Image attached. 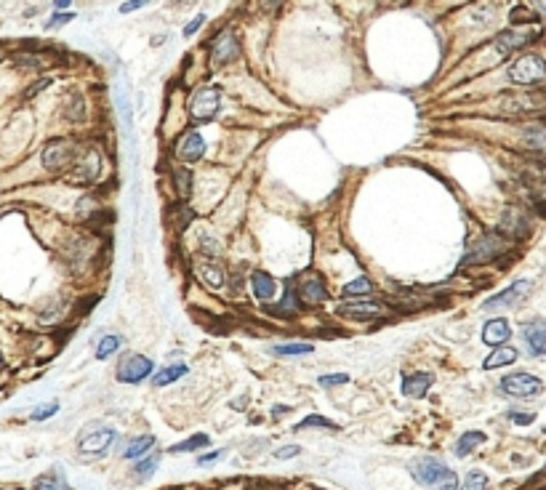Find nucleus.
I'll return each mask as SVG.
<instances>
[{
	"label": "nucleus",
	"mask_w": 546,
	"mask_h": 490,
	"mask_svg": "<svg viewBox=\"0 0 546 490\" xmlns=\"http://www.w3.org/2000/svg\"><path fill=\"white\" fill-rule=\"evenodd\" d=\"M411 471H413V477L421 482V485H429V488H432V485H435L437 480H443L450 469H448L445 464H440V461H435V459H421L411 466Z\"/></svg>",
	"instance_id": "obj_8"
},
{
	"label": "nucleus",
	"mask_w": 546,
	"mask_h": 490,
	"mask_svg": "<svg viewBox=\"0 0 546 490\" xmlns=\"http://www.w3.org/2000/svg\"><path fill=\"white\" fill-rule=\"evenodd\" d=\"M296 309H302V304L296 301L294 291H288V293H285V298H283V304L277 306V312H283V315H294Z\"/></svg>",
	"instance_id": "obj_34"
},
{
	"label": "nucleus",
	"mask_w": 546,
	"mask_h": 490,
	"mask_svg": "<svg viewBox=\"0 0 546 490\" xmlns=\"http://www.w3.org/2000/svg\"><path fill=\"white\" fill-rule=\"evenodd\" d=\"M307 427H328V429H336V424H334V421L323 419V416H309V419H304L302 424H299V429H307Z\"/></svg>",
	"instance_id": "obj_37"
},
{
	"label": "nucleus",
	"mask_w": 546,
	"mask_h": 490,
	"mask_svg": "<svg viewBox=\"0 0 546 490\" xmlns=\"http://www.w3.org/2000/svg\"><path fill=\"white\" fill-rule=\"evenodd\" d=\"M525 341L533 355H546V325H541V323L525 325Z\"/></svg>",
	"instance_id": "obj_19"
},
{
	"label": "nucleus",
	"mask_w": 546,
	"mask_h": 490,
	"mask_svg": "<svg viewBox=\"0 0 546 490\" xmlns=\"http://www.w3.org/2000/svg\"><path fill=\"white\" fill-rule=\"evenodd\" d=\"M349 376L346 373H331V376L320 378V387H339V384H346Z\"/></svg>",
	"instance_id": "obj_38"
},
{
	"label": "nucleus",
	"mask_w": 546,
	"mask_h": 490,
	"mask_svg": "<svg viewBox=\"0 0 546 490\" xmlns=\"http://www.w3.org/2000/svg\"><path fill=\"white\" fill-rule=\"evenodd\" d=\"M336 312L349 320H374V317L384 315V306L374 304V301H346V304H339Z\"/></svg>",
	"instance_id": "obj_10"
},
{
	"label": "nucleus",
	"mask_w": 546,
	"mask_h": 490,
	"mask_svg": "<svg viewBox=\"0 0 546 490\" xmlns=\"http://www.w3.org/2000/svg\"><path fill=\"white\" fill-rule=\"evenodd\" d=\"M432 490H458V480H455L453 471H448L443 480H437L435 485H432Z\"/></svg>",
	"instance_id": "obj_36"
},
{
	"label": "nucleus",
	"mask_w": 546,
	"mask_h": 490,
	"mask_svg": "<svg viewBox=\"0 0 546 490\" xmlns=\"http://www.w3.org/2000/svg\"><path fill=\"white\" fill-rule=\"evenodd\" d=\"M374 291V283L368 280V277H357V280H352V283H346L344 286V296H365V293H371Z\"/></svg>",
	"instance_id": "obj_27"
},
{
	"label": "nucleus",
	"mask_w": 546,
	"mask_h": 490,
	"mask_svg": "<svg viewBox=\"0 0 546 490\" xmlns=\"http://www.w3.org/2000/svg\"><path fill=\"white\" fill-rule=\"evenodd\" d=\"M219 456H222V450H213V453H208V456H200V459H197V464H200V466H208V464H213V461L219 459Z\"/></svg>",
	"instance_id": "obj_44"
},
{
	"label": "nucleus",
	"mask_w": 546,
	"mask_h": 490,
	"mask_svg": "<svg viewBox=\"0 0 546 490\" xmlns=\"http://www.w3.org/2000/svg\"><path fill=\"white\" fill-rule=\"evenodd\" d=\"M485 442V434L483 432H466L464 437L458 439V445H455V456H469L475 448H480Z\"/></svg>",
	"instance_id": "obj_23"
},
{
	"label": "nucleus",
	"mask_w": 546,
	"mask_h": 490,
	"mask_svg": "<svg viewBox=\"0 0 546 490\" xmlns=\"http://www.w3.org/2000/svg\"><path fill=\"white\" fill-rule=\"evenodd\" d=\"M299 296L307 304H323V301H328V291H325V283L317 275H304L299 280Z\"/></svg>",
	"instance_id": "obj_13"
},
{
	"label": "nucleus",
	"mask_w": 546,
	"mask_h": 490,
	"mask_svg": "<svg viewBox=\"0 0 546 490\" xmlns=\"http://www.w3.org/2000/svg\"><path fill=\"white\" fill-rule=\"evenodd\" d=\"M541 11H544V16H546V6H544V9H541Z\"/></svg>",
	"instance_id": "obj_46"
},
{
	"label": "nucleus",
	"mask_w": 546,
	"mask_h": 490,
	"mask_svg": "<svg viewBox=\"0 0 546 490\" xmlns=\"http://www.w3.org/2000/svg\"><path fill=\"white\" fill-rule=\"evenodd\" d=\"M115 437H118V434H115L112 429H96L91 434L81 437V450L88 453V456H101V453H107V450L112 448Z\"/></svg>",
	"instance_id": "obj_11"
},
{
	"label": "nucleus",
	"mask_w": 546,
	"mask_h": 490,
	"mask_svg": "<svg viewBox=\"0 0 546 490\" xmlns=\"http://www.w3.org/2000/svg\"><path fill=\"white\" fill-rule=\"evenodd\" d=\"M530 293V280H517V283H512V286L506 288L504 293H498V296L493 298H488V304L485 309H498V306H515L520 304L522 298Z\"/></svg>",
	"instance_id": "obj_9"
},
{
	"label": "nucleus",
	"mask_w": 546,
	"mask_h": 490,
	"mask_svg": "<svg viewBox=\"0 0 546 490\" xmlns=\"http://www.w3.org/2000/svg\"><path fill=\"white\" fill-rule=\"evenodd\" d=\"M530 41H536V35H530V32H515V30H509V32H501L496 38V48L501 53H512L517 51V48H522V46H527Z\"/></svg>",
	"instance_id": "obj_16"
},
{
	"label": "nucleus",
	"mask_w": 546,
	"mask_h": 490,
	"mask_svg": "<svg viewBox=\"0 0 546 490\" xmlns=\"http://www.w3.org/2000/svg\"><path fill=\"white\" fill-rule=\"evenodd\" d=\"M501 389H504L506 395H512V397H536L538 392L544 389V384L538 381L536 376H530V373H512V376H506L501 381Z\"/></svg>",
	"instance_id": "obj_4"
},
{
	"label": "nucleus",
	"mask_w": 546,
	"mask_h": 490,
	"mask_svg": "<svg viewBox=\"0 0 546 490\" xmlns=\"http://www.w3.org/2000/svg\"><path fill=\"white\" fill-rule=\"evenodd\" d=\"M211 56L216 64H227V61H232L240 56V43H237V38H235L232 32H222V35L213 38Z\"/></svg>",
	"instance_id": "obj_7"
},
{
	"label": "nucleus",
	"mask_w": 546,
	"mask_h": 490,
	"mask_svg": "<svg viewBox=\"0 0 546 490\" xmlns=\"http://www.w3.org/2000/svg\"><path fill=\"white\" fill-rule=\"evenodd\" d=\"M202 21H205V16H202V14H200V16H197V19H195V21H190V24H187V27H184V35H187V38H190V35H195V32L200 30V24H202Z\"/></svg>",
	"instance_id": "obj_42"
},
{
	"label": "nucleus",
	"mask_w": 546,
	"mask_h": 490,
	"mask_svg": "<svg viewBox=\"0 0 546 490\" xmlns=\"http://www.w3.org/2000/svg\"><path fill=\"white\" fill-rule=\"evenodd\" d=\"M517 360V352L512 347H498L493 355H488V360L483 363L485 370H493V368H504V365H512Z\"/></svg>",
	"instance_id": "obj_21"
},
{
	"label": "nucleus",
	"mask_w": 546,
	"mask_h": 490,
	"mask_svg": "<svg viewBox=\"0 0 546 490\" xmlns=\"http://www.w3.org/2000/svg\"><path fill=\"white\" fill-rule=\"evenodd\" d=\"M136 9H144V3H123V6H120L123 14H128V11H136Z\"/></svg>",
	"instance_id": "obj_45"
},
{
	"label": "nucleus",
	"mask_w": 546,
	"mask_h": 490,
	"mask_svg": "<svg viewBox=\"0 0 546 490\" xmlns=\"http://www.w3.org/2000/svg\"><path fill=\"white\" fill-rule=\"evenodd\" d=\"M0 59H3V56H0Z\"/></svg>",
	"instance_id": "obj_48"
},
{
	"label": "nucleus",
	"mask_w": 546,
	"mask_h": 490,
	"mask_svg": "<svg viewBox=\"0 0 546 490\" xmlns=\"http://www.w3.org/2000/svg\"><path fill=\"white\" fill-rule=\"evenodd\" d=\"M99 168H101L99 155L91 152V155H88V160H86V168H81V171H78V179H81V182H91V179H96Z\"/></svg>",
	"instance_id": "obj_28"
},
{
	"label": "nucleus",
	"mask_w": 546,
	"mask_h": 490,
	"mask_svg": "<svg viewBox=\"0 0 546 490\" xmlns=\"http://www.w3.org/2000/svg\"><path fill=\"white\" fill-rule=\"evenodd\" d=\"M35 490H70L64 480H53V477H38Z\"/></svg>",
	"instance_id": "obj_33"
},
{
	"label": "nucleus",
	"mask_w": 546,
	"mask_h": 490,
	"mask_svg": "<svg viewBox=\"0 0 546 490\" xmlns=\"http://www.w3.org/2000/svg\"><path fill=\"white\" fill-rule=\"evenodd\" d=\"M118 347H120V336H104L99 341V347H96V358L107 360Z\"/></svg>",
	"instance_id": "obj_30"
},
{
	"label": "nucleus",
	"mask_w": 546,
	"mask_h": 490,
	"mask_svg": "<svg viewBox=\"0 0 546 490\" xmlns=\"http://www.w3.org/2000/svg\"><path fill=\"white\" fill-rule=\"evenodd\" d=\"M173 179H176V192H179V197H187V194L192 192V174H190V168H176V171H173Z\"/></svg>",
	"instance_id": "obj_26"
},
{
	"label": "nucleus",
	"mask_w": 546,
	"mask_h": 490,
	"mask_svg": "<svg viewBox=\"0 0 546 490\" xmlns=\"http://www.w3.org/2000/svg\"><path fill=\"white\" fill-rule=\"evenodd\" d=\"M274 456H277V459H294V456H299V448H296V445H288V448L277 450Z\"/></svg>",
	"instance_id": "obj_43"
},
{
	"label": "nucleus",
	"mask_w": 546,
	"mask_h": 490,
	"mask_svg": "<svg viewBox=\"0 0 546 490\" xmlns=\"http://www.w3.org/2000/svg\"><path fill=\"white\" fill-rule=\"evenodd\" d=\"M72 19H75V14H56V16L48 21V27H59V24H67V21Z\"/></svg>",
	"instance_id": "obj_41"
},
{
	"label": "nucleus",
	"mask_w": 546,
	"mask_h": 490,
	"mask_svg": "<svg viewBox=\"0 0 546 490\" xmlns=\"http://www.w3.org/2000/svg\"><path fill=\"white\" fill-rule=\"evenodd\" d=\"M158 464H160V459L158 456H150V459H144L139 466H136V471L142 474V477H150V474H155V469H158Z\"/></svg>",
	"instance_id": "obj_35"
},
{
	"label": "nucleus",
	"mask_w": 546,
	"mask_h": 490,
	"mask_svg": "<svg viewBox=\"0 0 546 490\" xmlns=\"http://www.w3.org/2000/svg\"><path fill=\"white\" fill-rule=\"evenodd\" d=\"M312 344H283V347H274V355H309Z\"/></svg>",
	"instance_id": "obj_32"
},
{
	"label": "nucleus",
	"mask_w": 546,
	"mask_h": 490,
	"mask_svg": "<svg viewBox=\"0 0 546 490\" xmlns=\"http://www.w3.org/2000/svg\"><path fill=\"white\" fill-rule=\"evenodd\" d=\"M506 251V243L501 237L490 235V237H483L480 243L472 248V254L464 259V264H485V261H493L496 256H501Z\"/></svg>",
	"instance_id": "obj_6"
},
{
	"label": "nucleus",
	"mask_w": 546,
	"mask_h": 490,
	"mask_svg": "<svg viewBox=\"0 0 546 490\" xmlns=\"http://www.w3.org/2000/svg\"><path fill=\"white\" fill-rule=\"evenodd\" d=\"M176 155H179L182 163H197L202 155H205V142H202L200 133H187L182 142H179Z\"/></svg>",
	"instance_id": "obj_14"
},
{
	"label": "nucleus",
	"mask_w": 546,
	"mask_h": 490,
	"mask_svg": "<svg viewBox=\"0 0 546 490\" xmlns=\"http://www.w3.org/2000/svg\"><path fill=\"white\" fill-rule=\"evenodd\" d=\"M152 373V360L144 355H128L118 368V378L125 384H139L142 378H147Z\"/></svg>",
	"instance_id": "obj_5"
},
{
	"label": "nucleus",
	"mask_w": 546,
	"mask_h": 490,
	"mask_svg": "<svg viewBox=\"0 0 546 490\" xmlns=\"http://www.w3.org/2000/svg\"><path fill=\"white\" fill-rule=\"evenodd\" d=\"M461 490H488V477L483 471H469Z\"/></svg>",
	"instance_id": "obj_31"
},
{
	"label": "nucleus",
	"mask_w": 546,
	"mask_h": 490,
	"mask_svg": "<svg viewBox=\"0 0 546 490\" xmlns=\"http://www.w3.org/2000/svg\"><path fill=\"white\" fill-rule=\"evenodd\" d=\"M222 107V99H219V91L213 88H200V91L192 96L190 102V115H192L195 123H211Z\"/></svg>",
	"instance_id": "obj_2"
},
{
	"label": "nucleus",
	"mask_w": 546,
	"mask_h": 490,
	"mask_svg": "<svg viewBox=\"0 0 546 490\" xmlns=\"http://www.w3.org/2000/svg\"><path fill=\"white\" fill-rule=\"evenodd\" d=\"M522 139H525L527 147L546 152V125H541V123L525 125V128H522Z\"/></svg>",
	"instance_id": "obj_20"
},
{
	"label": "nucleus",
	"mask_w": 546,
	"mask_h": 490,
	"mask_svg": "<svg viewBox=\"0 0 546 490\" xmlns=\"http://www.w3.org/2000/svg\"><path fill=\"white\" fill-rule=\"evenodd\" d=\"M509 419L515 421V424H522V427H525V424H533L536 416H533V413H509Z\"/></svg>",
	"instance_id": "obj_40"
},
{
	"label": "nucleus",
	"mask_w": 546,
	"mask_h": 490,
	"mask_svg": "<svg viewBox=\"0 0 546 490\" xmlns=\"http://www.w3.org/2000/svg\"><path fill=\"white\" fill-rule=\"evenodd\" d=\"M509 80L517 85H536V83L546 80V61L538 53H525L509 67Z\"/></svg>",
	"instance_id": "obj_1"
},
{
	"label": "nucleus",
	"mask_w": 546,
	"mask_h": 490,
	"mask_svg": "<svg viewBox=\"0 0 546 490\" xmlns=\"http://www.w3.org/2000/svg\"><path fill=\"white\" fill-rule=\"evenodd\" d=\"M75 155H78V147L72 142H51L43 150V165L48 171H64L75 163Z\"/></svg>",
	"instance_id": "obj_3"
},
{
	"label": "nucleus",
	"mask_w": 546,
	"mask_h": 490,
	"mask_svg": "<svg viewBox=\"0 0 546 490\" xmlns=\"http://www.w3.org/2000/svg\"><path fill=\"white\" fill-rule=\"evenodd\" d=\"M509 336H512V328H509V323H506L504 317L488 320L485 328H483V338H485V344H490V347H501Z\"/></svg>",
	"instance_id": "obj_15"
},
{
	"label": "nucleus",
	"mask_w": 546,
	"mask_h": 490,
	"mask_svg": "<svg viewBox=\"0 0 546 490\" xmlns=\"http://www.w3.org/2000/svg\"><path fill=\"white\" fill-rule=\"evenodd\" d=\"M432 387L429 373H411L403 378V395L405 397H424V392Z\"/></svg>",
	"instance_id": "obj_17"
},
{
	"label": "nucleus",
	"mask_w": 546,
	"mask_h": 490,
	"mask_svg": "<svg viewBox=\"0 0 546 490\" xmlns=\"http://www.w3.org/2000/svg\"><path fill=\"white\" fill-rule=\"evenodd\" d=\"M152 445H155V437H152V434L136 437V439L131 442V445L125 448V459H139V456H144V453H147V450H150Z\"/></svg>",
	"instance_id": "obj_24"
},
{
	"label": "nucleus",
	"mask_w": 546,
	"mask_h": 490,
	"mask_svg": "<svg viewBox=\"0 0 546 490\" xmlns=\"http://www.w3.org/2000/svg\"><path fill=\"white\" fill-rule=\"evenodd\" d=\"M544 471H546V466H544Z\"/></svg>",
	"instance_id": "obj_47"
},
{
	"label": "nucleus",
	"mask_w": 546,
	"mask_h": 490,
	"mask_svg": "<svg viewBox=\"0 0 546 490\" xmlns=\"http://www.w3.org/2000/svg\"><path fill=\"white\" fill-rule=\"evenodd\" d=\"M59 410V405L56 402H51V405H43V408H38L35 413H32V421H46V419H51L53 413Z\"/></svg>",
	"instance_id": "obj_39"
},
{
	"label": "nucleus",
	"mask_w": 546,
	"mask_h": 490,
	"mask_svg": "<svg viewBox=\"0 0 546 490\" xmlns=\"http://www.w3.org/2000/svg\"><path fill=\"white\" fill-rule=\"evenodd\" d=\"M197 277L202 280V286H208V288L224 286V272L216 264H200L197 266Z\"/></svg>",
	"instance_id": "obj_22"
},
{
	"label": "nucleus",
	"mask_w": 546,
	"mask_h": 490,
	"mask_svg": "<svg viewBox=\"0 0 546 490\" xmlns=\"http://www.w3.org/2000/svg\"><path fill=\"white\" fill-rule=\"evenodd\" d=\"M211 439L208 434H192V437L187 439V442H179V445H173V453H187V450H197V448H205Z\"/></svg>",
	"instance_id": "obj_29"
},
{
	"label": "nucleus",
	"mask_w": 546,
	"mask_h": 490,
	"mask_svg": "<svg viewBox=\"0 0 546 490\" xmlns=\"http://www.w3.org/2000/svg\"><path fill=\"white\" fill-rule=\"evenodd\" d=\"M182 376H187V368L184 365H173V368H163L158 376L152 378L158 387H165V384H173V381H179Z\"/></svg>",
	"instance_id": "obj_25"
},
{
	"label": "nucleus",
	"mask_w": 546,
	"mask_h": 490,
	"mask_svg": "<svg viewBox=\"0 0 546 490\" xmlns=\"http://www.w3.org/2000/svg\"><path fill=\"white\" fill-rule=\"evenodd\" d=\"M544 107V99L541 96H506L504 102H501V113L506 115H530V113H538Z\"/></svg>",
	"instance_id": "obj_12"
},
{
	"label": "nucleus",
	"mask_w": 546,
	"mask_h": 490,
	"mask_svg": "<svg viewBox=\"0 0 546 490\" xmlns=\"http://www.w3.org/2000/svg\"><path fill=\"white\" fill-rule=\"evenodd\" d=\"M251 286L256 298H262V301H267V298H272L274 293H277V283H274V277H269L267 272H253Z\"/></svg>",
	"instance_id": "obj_18"
}]
</instances>
